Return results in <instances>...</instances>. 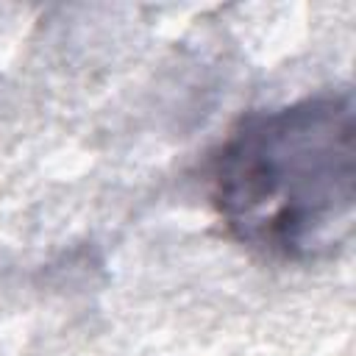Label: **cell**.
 <instances>
[{"label": "cell", "instance_id": "1", "mask_svg": "<svg viewBox=\"0 0 356 356\" xmlns=\"http://www.w3.org/2000/svg\"><path fill=\"white\" fill-rule=\"evenodd\" d=\"M211 200L245 245L317 259L350 236L356 125L350 92H323L239 120L211 159Z\"/></svg>", "mask_w": 356, "mask_h": 356}]
</instances>
